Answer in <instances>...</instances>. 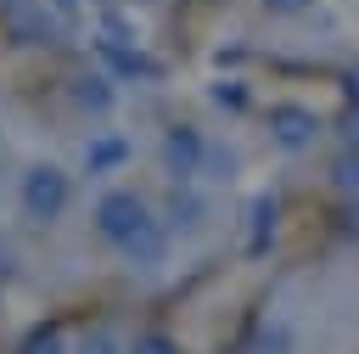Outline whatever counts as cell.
Masks as SVG:
<instances>
[{"label":"cell","mask_w":359,"mask_h":354,"mask_svg":"<svg viewBox=\"0 0 359 354\" xmlns=\"http://www.w3.org/2000/svg\"><path fill=\"white\" fill-rule=\"evenodd\" d=\"M17 202H22V214L34 225H50V219H62L73 208V174L62 163H50V157L45 163H28V174L17 185Z\"/></svg>","instance_id":"obj_1"},{"label":"cell","mask_w":359,"mask_h":354,"mask_svg":"<svg viewBox=\"0 0 359 354\" xmlns=\"http://www.w3.org/2000/svg\"><path fill=\"white\" fill-rule=\"evenodd\" d=\"M146 225H151V208H146V197H140V191L112 185V191H101V197H95V236H101L107 247H118V253H123Z\"/></svg>","instance_id":"obj_2"},{"label":"cell","mask_w":359,"mask_h":354,"mask_svg":"<svg viewBox=\"0 0 359 354\" xmlns=\"http://www.w3.org/2000/svg\"><path fill=\"white\" fill-rule=\"evenodd\" d=\"M314 135H320V118L309 107H297V101H275L269 107V140L280 152H309Z\"/></svg>","instance_id":"obj_3"},{"label":"cell","mask_w":359,"mask_h":354,"mask_svg":"<svg viewBox=\"0 0 359 354\" xmlns=\"http://www.w3.org/2000/svg\"><path fill=\"white\" fill-rule=\"evenodd\" d=\"M202 157H208V135H202L196 124H174V129L163 135V169H168L174 180H196V174H202Z\"/></svg>","instance_id":"obj_4"},{"label":"cell","mask_w":359,"mask_h":354,"mask_svg":"<svg viewBox=\"0 0 359 354\" xmlns=\"http://www.w3.org/2000/svg\"><path fill=\"white\" fill-rule=\"evenodd\" d=\"M135 157V146L123 140V135H90L84 140V169L90 174H112V169H123Z\"/></svg>","instance_id":"obj_5"},{"label":"cell","mask_w":359,"mask_h":354,"mask_svg":"<svg viewBox=\"0 0 359 354\" xmlns=\"http://www.w3.org/2000/svg\"><path fill=\"white\" fill-rule=\"evenodd\" d=\"M202 219H208V197H196L191 191V180H180L174 185V197H168V230H202Z\"/></svg>","instance_id":"obj_6"},{"label":"cell","mask_w":359,"mask_h":354,"mask_svg":"<svg viewBox=\"0 0 359 354\" xmlns=\"http://www.w3.org/2000/svg\"><path fill=\"white\" fill-rule=\"evenodd\" d=\"M163 253H168V225H163V219H151V225L123 247L129 264H163Z\"/></svg>","instance_id":"obj_7"},{"label":"cell","mask_w":359,"mask_h":354,"mask_svg":"<svg viewBox=\"0 0 359 354\" xmlns=\"http://www.w3.org/2000/svg\"><path fill=\"white\" fill-rule=\"evenodd\" d=\"M73 101H79L84 112H107V107L118 101V90H112L107 73H84V79H73Z\"/></svg>","instance_id":"obj_8"},{"label":"cell","mask_w":359,"mask_h":354,"mask_svg":"<svg viewBox=\"0 0 359 354\" xmlns=\"http://www.w3.org/2000/svg\"><path fill=\"white\" fill-rule=\"evenodd\" d=\"M275 214H280V202L264 191V197H252V208H247V219H252V236H247V253H264L269 247V236H275Z\"/></svg>","instance_id":"obj_9"},{"label":"cell","mask_w":359,"mask_h":354,"mask_svg":"<svg viewBox=\"0 0 359 354\" xmlns=\"http://www.w3.org/2000/svg\"><path fill=\"white\" fill-rule=\"evenodd\" d=\"M73 354H129V348L118 343V332H112V326H90V332L73 343Z\"/></svg>","instance_id":"obj_10"},{"label":"cell","mask_w":359,"mask_h":354,"mask_svg":"<svg viewBox=\"0 0 359 354\" xmlns=\"http://www.w3.org/2000/svg\"><path fill=\"white\" fill-rule=\"evenodd\" d=\"M331 180H337L342 191H353V197H359V146H348V152L337 157V169H331Z\"/></svg>","instance_id":"obj_11"},{"label":"cell","mask_w":359,"mask_h":354,"mask_svg":"<svg viewBox=\"0 0 359 354\" xmlns=\"http://www.w3.org/2000/svg\"><path fill=\"white\" fill-rule=\"evenodd\" d=\"M22 354H67V337L56 332V326H39L34 337H28V348Z\"/></svg>","instance_id":"obj_12"},{"label":"cell","mask_w":359,"mask_h":354,"mask_svg":"<svg viewBox=\"0 0 359 354\" xmlns=\"http://www.w3.org/2000/svg\"><path fill=\"white\" fill-rule=\"evenodd\" d=\"M213 101H219V107H241V101H247V90H241L236 79H224V84H213Z\"/></svg>","instance_id":"obj_13"},{"label":"cell","mask_w":359,"mask_h":354,"mask_svg":"<svg viewBox=\"0 0 359 354\" xmlns=\"http://www.w3.org/2000/svg\"><path fill=\"white\" fill-rule=\"evenodd\" d=\"M314 0H264V11H275V17H297V11H309Z\"/></svg>","instance_id":"obj_14"},{"label":"cell","mask_w":359,"mask_h":354,"mask_svg":"<svg viewBox=\"0 0 359 354\" xmlns=\"http://www.w3.org/2000/svg\"><path fill=\"white\" fill-rule=\"evenodd\" d=\"M129 354H174V343H168V337H140Z\"/></svg>","instance_id":"obj_15"},{"label":"cell","mask_w":359,"mask_h":354,"mask_svg":"<svg viewBox=\"0 0 359 354\" xmlns=\"http://www.w3.org/2000/svg\"><path fill=\"white\" fill-rule=\"evenodd\" d=\"M348 96H353V107H359V67L348 73Z\"/></svg>","instance_id":"obj_16"},{"label":"cell","mask_w":359,"mask_h":354,"mask_svg":"<svg viewBox=\"0 0 359 354\" xmlns=\"http://www.w3.org/2000/svg\"><path fill=\"white\" fill-rule=\"evenodd\" d=\"M353 236H359V202H353Z\"/></svg>","instance_id":"obj_17"},{"label":"cell","mask_w":359,"mask_h":354,"mask_svg":"<svg viewBox=\"0 0 359 354\" xmlns=\"http://www.w3.org/2000/svg\"><path fill=\"white\" fill-rule=\"evenodd\" d=\"M56 6H84V0H56Z\"/></svg>","instance_id":"obj_18"}]
</instances>
